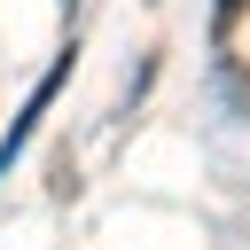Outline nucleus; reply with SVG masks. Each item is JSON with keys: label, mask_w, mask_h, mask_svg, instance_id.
Instances as JSON below:
<instances>
[{"label": "nucleus", "mask_w": 250, "mask_h": 250, "mask_svg": "<svg viewBox=\"0 0 250 250\" xmlns=\"http://www.w3.org/2000/svg\"><path fill=\"white\" fill-rule=\"evenodd\" d=\"M242 8H250V0H219V31H227V23L242 16Z\"/></svg>", "instance_id": "1"}]
</instances>
